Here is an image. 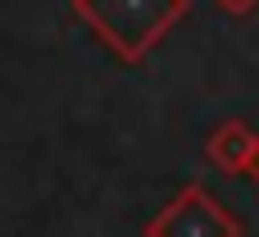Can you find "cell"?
Instances as JSON below:
<instances>
[{
  "instance_id": "cell-1",
  "label": "cell",
  "mask_w": 259,
  "mask_h": 237,
  "mask_svg": "<svg viewBox=\"0 0 259 237\" xmlns=\"http://www.w3.org/2000/svg\"><path fill=\"white\" fill-rule=\"evenodd\" d=\"M77 14H87L109 46H118L123 55H137L150 41V32H159L155 23L164 9L155 0H77Z\"/></svg>"
},
{
  "instance_id": "cell-2",
  "label": "cell",
  "mask_w": 259,
  "mask_h": 237,
  "mask_svg": "<svg viewBox=\"0 0 259 237\" xmlns=\"http://www.w3.org/2000/svg\"><path fill=\"white\" fill-rule=\"evenodd\" d=\"M150 237H237V228L223 224L219 206H209L200 192H187L159 224H150Z\"/></svg>"
}]
</instances>
